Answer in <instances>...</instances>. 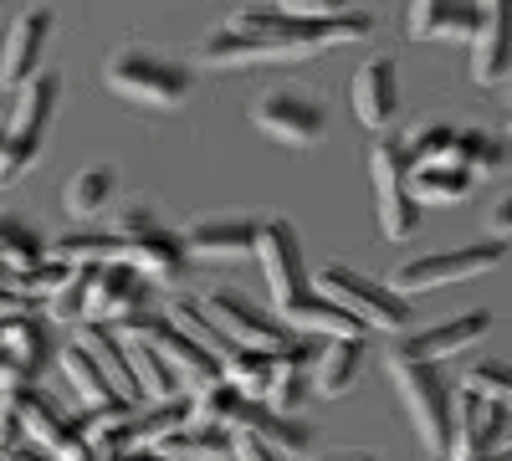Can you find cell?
<instances>
[{"mask_svg":"<svg viewBox=\"0 0 512 461\" xmlns=\"http://www.w3.org/2000/svg\"><path fill=\"white\" fill-rule=\"evenodd\" d=\"M108 88L128 103H149V108H180L195 88V67L154 52V47H118L103 67Z\"/></svg>","mask_w":512,"mask_h":461,"instance_id":"obj_1","label":"cell"},{"mask_svg":"<svg viewBox=\"0 0 512 461\" xmlns=\"http://www.w3.org/2000/svg\"><path fill=\"white\" fill-rule=\"evenodd\" d=\"M313 292H318V298H328L333 308H344V313H349L354 323H364V328H390V333H400V328L415 323L410 298H400L390 282H379V277H369V272H354V267H344V262L318 267Z\"/></svg>","mask_w":512,"mask_h":461,"instance_id":"obj_2","label":"cell"},{"mask_svg":"<svg viewBox=\"0 0 512 461\" xmlns=\"http://www.w3.org/2000/svg\"><path fill=\"white\" fill-rule=\"evenodd\" d=\"M390 380L410 410V421H415V436L420 446L431 451V456H451V385H446V374L436 364H425V359H410V354H390Z\"/></svg>","mask_w":512,"mask_h":461,"instance_id":"obj_3","label":"cell"},{"mask_svg":"<svg viewBox=\"0 0 512 461\" xmlns=\"http://www.w3.org/2000/svg\"><path fill=\"white\" fill-rule=\"evenodd\" d=\"M256 262H262V277H267V298L277 313H292L297 303L308 298V262H303V241H297V226L287 216H267L256 221Z\"/></svg>","mask_w":512,"mask_h":461,"instance_id":"obj_4","label":"cell"},{"mask_svg":"<svg viewBox=\"0 0 512 461\" xmlns=\"http://www.w3.org/2000/svg\"><path fill=\"white\" fill-rule=\"evenodd\" d=\"M369 170H374V200H379V231L390 241H405L420 231V205L410 195V159L405 139L379 134L369 149Z\"/></svg>","mask_w":512,"mask_h":461,"instance_id":"obj_5","label":"cell"},{"mask_svg":"<svg viewBox=\"0 0 512 461\" xmlns=\"http://www.w3.org/2000/svg\"><path fill=\"white\" fill-rule=\"evenodd\" d=\"M205 318L221 328V339L226 344H236V349H256V354H277V349H287L297 333L282 323V318H272L262 303H251L246 292H236V287H216V292H205Z\"/></svg>","mask_w":512,"mask_h":461,"instance_id":"obj_6","label":"cell"},{"mask_svg":"<svg viewBox=\"0 0 512 461\" xmlns=\"http://www.w3.org/2000/svg\"><path fill=\"white\" fill-rule=\"evenodd\" d=\"M507 257V241H472V246H451V251H425V257H410L395 267L390 287L400 298L410 292H431V287H446V282H461V277H477V272H492L502 267Z\"/></svg>","mask_w":512,"mask_h":461,"instance_id":"obj_7","label":"cell"},{"mask_svg":"<svg viewBox=\"0 0 512 461\" xmlns=\"http://www.w3.org/2000/svg\"><path fill=\"white\" fill-rule=\"evenodd\" d=\"M16 410H21V431L31 446H41L57 461H93V446L82 436L77 415H67L57 405V395H47L41 385H26V390H16Z\"/></svg>","mask_w":512,"mask_h":461,"instance_id":"obj_8","label":"cell"},{"mask_svg":"<svg viewBox=\"0 0 512 461\" xmlns=\"http://www.w3.org/2000/svg\"><path fill=\"white\" fill-rule=\"evenodd\" d=\"M154 308V287L144 272H134L128 262H103V267H88V318L82 323H128Z\"/></svg>","mask_w":512,"mask_h":461,"instance_id":"obj_9","label":"cell"},{"mask_svg":"<svg viewBox=\"0 0 512 461\" xmlns=\"http://www.w3.org/2000/svg\"><path fill=\"white\" fill-rule=\"evenodd\" d=\"M251 123L262 129L267 139L277 144H292V149H308L328 134V108L308 93H292V88H277L267 98L251 103Z\"/></svg>","mask_w":512,"mask_h":461,"instance_id":"obj_10","label":"cell"},{"mask_svg":"<svg viewBox=\"0 0 512 461\" xmlns=\"http://www.w3.org/2000/svg\"><path fill=\"white\" fill-rule=\"evenodd\" d=\"M507 451V405H492L482 395H451V456L446 461H477Z\"/></svg>","mask_w":512,"mask_h":461,"instance_id":"obj_11","label":"cell"},{"mask_svg":"<svg viewBox=\"0 0 512 461\" xmlns=\"http://www.w3.org/2000/svg\"><path fill=\"white\" fill-rule=\"evenodd\" d=\"M47 36H52V11L47 6H31L11 21L6 47H0V88H21V82H31L41 72Z\"/></svg>","mask_w":512,"mask_h":461,"instance_id":"obj_12","label":"cell"},{"mask_svg":"<svg viewBox=\"0 0 512 461\" xmlns=\"http://www.w3.org/2000/svg\"><path fill=\"white\" fill-rule=\"evenodd\" d=\"M395 82H400L395 57H384V52L364 57V67L354 72V113H359L364 129H374V134L390 129V118L400 108V88H395Z\"/></svg>","mask_w":512,"mask_h":461,"instance_id":"obj_13","label":"cell"},{"mask_svg":"<svg viewBox=\"0 0 512 461\" xmlns=\"http://www.w3.org/2000/svg\"><path fill=\"white\" fill-rule=\"evenodd\" d=\"M57 93H62V77L57 72H36L31 82L16 88V113H11V129H0V139H11L21 149H41L47 139V123L57 113Z\"/></svg>","mask_w":512,"mask_h":461,"instance_id":"obj_14","label":"cell"},{"mask_svg":"<svg viewBox=\"0 0 512 461\" xmlns=\"http://www.w3.org/2000/svg\"><path fill=\"white\" fill-rule=\"evenodd\" d=\"M72 344L98 364V374L113 385V395L123 405H139V380H134V369H128V349H123V339H118L108 323H77Z\"/></svg>","mask_w":512,"mask_h":461,"instance_id":"obj_15","label":"cell"},{"mask_svg":"<svg viewBox=\"0 0 512 461\" xmlns=\"http://www.w3.org/2000/svg\"><path fill=\"white\" fill-rule=\"evenodd\" d=\"M0 349H6L11 359H16V369L26 374V385H36L41 374L52 369V359H57V333H52V323L47 318H6L0 323Z\"/></svg>","mask_w":512,"mask_h":461,"instance_id":"obj_16","label":"cell"},{"mask_svg":"<svg viewBox=\"0 0 512 461\" xmlns=\"http://www.w3.org/2000/svg\"><path fill=\"white\" fill-rule=\"evenodd\" d=\"M487 328H492V313H487V308L456 313V318H446V323H431L425 333H410V339L400 344V354L425 359V364H441L446 354H456V349H466V344H477Z\"/></svg>","mask_w":512,"mask_h":461,"instance_id":"obj_17","label":"cell"},{"mask_svg":"<svg viewBox=\"0 0 512 461\" xmlns=\"http://www.w3.org/2000/svg\"><path fill=\"white\" fill-rule=\"evenodd\" d=\"M512 72V41H507V6L487 0L482 6V26L472 36V77L482 88H502Z\"/></svg>","mask_w":512,"mask_h":461,"instance_id":"obj_18","label":"cell"},{"mask_svg":"<svg viewBox=\"0 0 512 461\" xmlns=\"http://www.w3.org/2000/svg\"><path fill=\"white\" fill-rule=\"evenodd\" d=\"M308 385H313V344L292 339L287 349L272 354V380H267V400L262 405H272L277 415H292L297 405H303Z\"/></svg>","mask_w":512,"mask_h":461,"instance_id":"obj_19","label":"cell"},{"mask_svg":"<svg viewBox=\"0 0 512 461\" xmlns=\"http://www.w3.org/2000/svg\"><path fill=\"white\" fill-rule=\"evenodd\" d=\"M405 26H410L415 41H436V36L472 41L477 26H482V6H466V0H415Z\"/></svg>","mask_w":512,"mask_h":461,"instance_id":"obj_20","label":"cell"},{"mask_svg":"<svg viewBox=\"0 0 512 461\" xmlns=\"http://www.w3.org/2000/svg\"><path fill=\"white\" fill-rule=\"evenodd\" d=\"M251 241H256V221H246V216H221V221H195L185 236H180V246H185V257L195 251V257H210V262H236V257H246L251 251Z\"/></svg>","mask_w":512,"mask_h":461,"instance_id":"obj_21","label":"cell"},{"mask_svg":"<svg viewBox=\"0 0 512 461\" xmlns=\"http://www.w3.org/2000/svg\"><path fill=\"white\" fill-rule=\"evenodd\" d=\"M190 421H195L190 395H175V400H159V405H134V415H128V436H134V451H159Z\"/></svg>","mask_w":512,"mask_h":461,"instance_id":"obj_22","label":"cell"},{"mask_svg":"<svg viewBox=\"0 0 512 461\" xmlns=\"http://www.w3.org/2000/svg\"><path fill=\"white\" fill-rule=\"evenodd\" d=\"M364 374V339H328L313 354V390L318 395H349L354 380Z\"/></svg>","mask_w":512,"mask_h":461,"instance_id":"obj_23","label":"cell"},{"mask_svg":"<svg viewBox=\"0 0 512 461\" xmlns=\"http://www.w3.org/2000/svg\"><path fill=\"white\" fill-rule=\"evenodd\" d=\"M282 323L303 339V333H328V339H364V323H354L344 308H333L328 298H318V292H308L303 303H297L292 313H282Z\"/></svg>","mask_w":512,"mask_h":461,"instance_id":"obj_24","label":"cell"},{"mask_svg":"<svg viewBox=\"0 0 512 461\" xmlns=\"http://www.w3.org/2000/svg\"><path fill=\"white\" fill-rule=\"evenodd\" d=\"M128 246V267L134 272H144V277H159V282H175L180 272H185V246H180V236L175 231H154V236H144V241H123Z\"/></svg>","mask_w":512,"mask_h":461,"instance_id":"obj_25","label":"cell"},{"mask_svg":"<svg viewBox=\"0 0 512 461\" xmlns=\"http://www.w3.org/2000/svg\"><path fill=\"white\" fill-rule=\"evenodd\" d=\"M57 359H62L67 385L82 395V410H123V400L113 395V385L103 380V374H98V364H93L88 354H82L77 344H62V349H57ZM128 410H134V405H128Z\"/></svg>","mask_w":512,"mask_h":461,"instance_id":"obj_26","label":"cell"},{"mask_svg":"<svg viewBox=\"0 0 512 461\" xmlns=\"http://www.w3.org/2000/svg\"><path fill=\"white\" fill-rule=\"evenodd\" d=\"M502 139L487 134V129H456V144H451V164L466 175V180H492L502 170Z\"/></svg>","mask_w":512,"mask_h":461,"instance_id":"obj_27","label":"cell"},{"mask_svg":"<svg viewBox=\"0 0 512 461\" xmlns=\"http://www.w3.org/2000/svg\"><path fill=\"white\" fill-rule=\"evenodd\" d=\"M123 349H128V369H134V380H139V400H149V405H159V400H175V395H185L180 390V380H175V369H169L149 344H139V339H123Z\"/></svg>","mask_w":512,"mask_h":461,"instance_id":"obj_28","label":"cell"},{"mask_svg":"<svg viewBox=\"0 0 512 461\" xmlns=\"http://www.w3.org/2000/svg\"><path fill=\"white\" fill-rule=\"evenodd\" d=\"M123 257H128V246L113 231H72L52 251V262H62V267H103V262H123Z\"/></svg>","mask_w":512,"mask_h":461,"instance_id":"obj_29","label":"cell"},{"mask_svg":"<svg viewBox=\"0 0 512 461\" xmlns=\"http://www.w3.org/2000/svg\"><path fill=\"white\" fill-rule=\"evenodd\" d=\"M164 461H231V436L221 426H205V421H190L180 436H169L159 446Z\"/></svg>","mask_w":512,"mask_h":461,"instance_id":"obj_30","label":"cell"},{"mask_svg":"<svg viewBox=\"0 0 512 461\" xmlns=\"http://www.w3.org/2000/svg\"><path fill=\"white\" fill-rule=\"evenodd\" d=\"M113 190H118V170H113V164H88V170H77V180L67 185V211L77 221H88V216H98L103 205L113 200Z\"/></svg>","mask_w":512,"mask_h":461,"instance_id":"obj_31","label":"cell"},{"mask_svg":"<svg viewBox=\"0 0 512 461\" xmlns=\"http://www.w3.org/2000/svg\"><path fill=\"white\" fill-rule=\"evenodd\" d=\"M221 380L241 395V400H267V380H272V354L256 349H231L221 359Z\"/></svg>","mask_w":512,"mask_h":461,"instance_id":"obj_32","label":"cell"},{"mask_svg":"<svg viewBox=\"0 0 512 461\" xmlns=\"http://www.w3.org/2000/svg\"><path fill=\"white\" fill-rule=\"evenodd\" d=\"M410 195L415 205H451L461 195H472V180L456 164H425V170H410Z\"/></svg>","mask_w":512,"mask_h":461,"instance_id":"obj_33","label":"cell"},{"mask_svg":"<svg viewBox=\"0 0 512 461\" xmlns=\"http://www.w3.org/2000/svg\"><path fill=\"white\" fill-rule=\"evenodd\" d=\"M164 318H169V328H180L185 339H195L205 354H216V359H226V354L236 349V344H226V339H221V328L205 318V308H200V303H185V298H180V303H169V313H164Z\"/></svg>","mask_w":512,"mask_h":461,"instance_id":"obj_34","label":"cell"},{"mask_svg":"<svg viewBox=\"0 0 512 461\" xmlns=\"http://www.w3.org/2000/svg\"><path fill=\"white\" fill-rule=\"evenodd\" d=\"M0 262H6L11 272H26L36 262H47V246H41V236L16 221V216H0Z\"/></svg>","mask_w":512,"mask_h":461,"instance_id":"obj_35","label":"cell"},{"mask_svg":"<svg viewBox=\"0 0 512 461\" xmlns=\"http://www.w3.org/2000/svg\"><path fill=\"white\" fill-rule=\"evenodd\" d=\"M451 144H456L451 123H420V129L405 139L410 170H425V164H451Z\"/></svg>","mask_w":512,"mask_h":461,"instance_id":"obj_36","label":"cell"},{"mask_svg":"<svg viewBox=\"0 0 512 461\" xmlns=\"http://www.w3.org/2000/svg\"><path fill=\"white\" fill-rule=\"evenodd\" d=\"M47 318H52V328L62 323V328H77L82 318H88V267H72L67 272V282L47 298Z\"/></svg>","mask_w":512,"mask_h":461,"instance_id":"obj_37","label":"cell"},{"mask_svg":"<svg viewBox=\"0 0 512 461\" xmlns=\"http://www.w3.org/2000/svg\"><path fill=\"white\" fill-rule=\"evenodd\" d=\"M466 395H482L492 405H512V364L507 359H477L466 369Z\"/></svg>","mask_w":512,"mask_h":461,"instance_id":"obj_38","label":"cell"},{"mask_svg":"<svg viewBox=\"0 0 512 461\" xmlns=\"http://www.w3.org/2000/svg\"><path fill=\"white\" fill-rule=\"evenodd\" d=\"M154 231H169L164 221H159V211L154 205H123L118 211V241H144V236H154Z\"/></svg>","mask_w":512,"mask_h":461,"instance_id":"obj_39","label":"cell"},{"mask_svg":"<svg viewBox=\"0 0 512 461\" xmlns=\"http://www.w3.org/2000/svg\"><path fill=\"white\" fill-rule=\"evenodd\" d=\"M21 441H26V431H21L16 390H6V395H0V456H11V451H16Z\"/></svg>","mask_w":512,"mask_h":461,"instance_id":"obj_40","label":"cell"},{"mask_svg":"<svg viewBox=\"0 0 512 461\" xmlns=\"http://www.w3.org/2000/svg\"><path fill=\"white\" fill-rule=\"evenodd\" d=\"M231 456H236V461H287L282 451H272V446H262V441H251V436H231Z\"/></svg>","mask_w":512,"mask_h":461,"instance_id":"obj_41","label":"cell"},{"mask_svg":"<svg viewBox=\"0 0 512 461\" xmlns=\"http://www.w3.org/2000/svg\"><path fill=\"white\" fill-rule=\"evenodd\" d=\"M507 231H512V195H497V205H492V241H507Z\"/></svg>","mask_w":512,"mask_h":461,"instance_id":"obj_42","label":"cell"},{"mask_svg":"<svg viewBox=\"0 0 512 461\" xmlns=\"http://www.w3.org/2000/svg\"><path fill=\"white\" fill-rule=\"evenodd\" d=\"M6 461H57V456H47V451H41V446H31V441H21Z\"/></svg>","mask_w":512,"mask_h":461,"instance_id":"obj_43","label":"cell"},{"mask_svg":"<svg viewBox=\"0 0 512 461\" xmlns=\"http://www.w3.org/2000/svg\"><path fill=\"white\" fill-rule=\"evenodd\" d=\"M318 461H374L369 451H333V456H318Z\"/></svg>","mask_w":512,"mask_h":461,"instance_id":"obj_44","label":"cell"},{"mask_svg":"<svg viewBox=\"0 0 512 461\" xmlns=\"http://www.w3.org/2000/svg\"><path fill=\"white\" fill-rule=\"evenodd\" d=\"M477 461H512L507 451H492V456H477Z\"/></svg>","mask_w":512,"mask_h":461,"instance_id":"obj_45","label":"cell"},{"mask_svg":"<svg viewBox=\"0 0 512 461\" xmlns=\"http://www.w3.org/2000/svg\"><path fill=\"white\" fill-rule=\"evenodd\" d=\"M0 461H6V456H0Z\"/></svg>","mask_w":512,"mask_h":461,"instance_id":"obj_46","label":"cell"}]
</instances>
